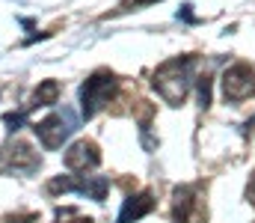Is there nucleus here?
I'll use <instances>...</instances> for the list:
<instances>
[{"label":"nucleus","instance_id":"obj_1","mask_svg":"<svg viewBox=\"0 0 255 223\" xmlns=\"http://www.w3.org/2000/svg\"><path fill=\"white\" fill-rule=\"evenodd\" d=\"M151 86L157 89V95L166 104H172V107L181 104L193 86V57H175V60H166L163 66H157Z\"/></svg>","mask_w":255,"mask_h":223},{"label":"nucleus","instance_id":"obj_2","mask_svg":"<svg viewBox=\"0 0 255 223\" xmlns=\"http://www.w3.org/2000/svg\"><path fill=\"white\" fill-rule=\"evenodd\" d=\"M116 89H119V80H116L113 72L101 69V72L89 74L86 83L80 86V113H83V119H92L116 95Z\"/></svg>","mask_w":255,"mask_h":223},{"label":"nucleus","instance_id":"obj_3","mask_svg":"<svg viewBox=\"0 0 255 223\" xmlns=\"http://www.w3.org/2000/svg\"><path fill=\"white\" fill-rule=\"evenodd\" d=\"M33 131H36V137H39V143L48 149V152H54V149H60L77 131V116H74V110L71 107H63V110H54V113H48L45 119H39L36 125H33Z\"/></svg>","mask_w":255,"mask_h":223},{"label":"nucleus","instance_id":"obj_4","mask_svg":"<svg viewBox=\"0 0 255 223\" xmlns=\"http://www.w3.org/2000/svg\"><path fill=\"white\" fill-rule=\"evenodd\" d=\"M107 188H110V182L104 176H57L48 185L51 194H83L95 203H101L107 197Z\"/></svg>","mask_w":255,"mask_h":223},{"label":"nucleus","instance_id":"obj_5","mask_svg":"<svg viewBox=\"0 0 255 223\" xmlns=\"http://www.w3.org/2000/svg\"><path fill=\"white\" fill-rule=\"evenodd\" d=\"M223 95L226 101H244L255 95V72L247 63H235L223 74Z\"/></svg>","mask_w":255,"mask_h":223},{"label":"nucleus","instance_id":"obj_6","mask_svg":"<svg viewBox=\"0 0 255 223\" xmlns=\"http://www.w3.org/2000/svg\"><path fill=\"white\" fill-rule=\"evenodd\" d=\"M63 164L71 170V173H86V170H95L101 164V152L92 140H77L74 146L65 149Z\"/></svg>","mask_w":255,"mask_h":223},{"label":"nucleus","instance_id":"obj_7","mask_svg":"<svg viewBox=\"0 0 255 223\" xmlns=\"http://www.w3.org/2000/svg\"><path fill=\"white\" fill-rule=\"evenodd\" d=\"M0 167L15 170V173H33V170L39 167V155L33 152L30 143L15 140L12 146H6L3 152H0Z\"/></svg>","mask_w":255,"mask_h":223},{"label":"nucleus","instance_id":"obj_8","mask_svg":"<svg viewBox=\"0 0 255 223\" xmlns=\"http://www.w3.org/2000/svg\"><path fill=\"white\" fill-rule=\"evenodd\" d=\"M151 209H154V197H151L148 191L133 194V197H128L125 203H122V212H119L116 223H136L139 218H145Z\"/></svg>","mask_w":255,"mask_h":223},{"label":"nucleus","instance_id":"obj_9","mask_svg":"<svg viewBox=\"0 0 255 223\" xmlns=\"http://www.w3.org/2000/svg\"><path fill=\"white\" fill-rule=\"evenodd\" d=\"M57 98H60V83H57V80H42V83L36 86L33 104H30L27 110H33V107H51V104H57Z\"/></svg>","mask_w":255,"mask_h":223},{"label":"nucleus","instance_id":"obj_10","mask_svg":"<svg viewBox=\"0 0 255 223\" xmlns=\"http://www.w3.org/2000/svg\"><path fill=\"white\" fill-rule=\"evenodd\" d=\"M193 209V191L190 188H178L175 191V223H187Z\"/></svg>","mask_w":255,"mask_h":223},{"label":"nucleus","instance_id":"obj_11","mask_svg":"<svg viewBox=\"0 0 255 223\" xmlns=\"http://www.w3.org/2000/svg\"><path fill=\"white\" fill-rule=\"evenodd\" d=\"M57 223H92V218H80L74 209H60L57 212Z\"/></svg>","mask_w":255,"mask_h":223},{"label":"nucleus","instance_id":"obj_12","mask_svg":"<svg viewBox=\"0 0 255 223\" xmlns=\"http://www.w3.org/2000/svg\"><path fill=\"white\" fill-rule=\"evenodd\" d=\"M27 113H30V110H18V113H6V116H3V125H6L9 131H18V128L24 125V119H27Z\"/></svg>","mask_w":255,"mask_h":223},{"label":"nucleus","instance_id":"obj_13","mask_svg":"<svg viewBox=\"0 0 255 223\" xmlns=\"http://www.w3.org/2000/svg\"><path fill=\"white\" fill-rule=\"evenodd\" d=\"M199 104H202V107L211 104V77H208V74L199 77Z\"/></svg>","mask_w":255,"mask_h":223},{"label":"nucleus","instance_id":"obj_14","mask_svg":"<svg viewBox=\"0 0 255 223\" xmlns=\"http://www.w3.org/2000/svg\"><path fill=\"white\" fill-rule=\"evenodd\" d=\"M151 3H160V0H125V3H122V12H130V9H142V6H151Z\"/></svg>","mask_w":255,"mask_h":223},{"label":"nucleus","instance_id":"obj_15","mask_svg":"<svg viewBox=\"0 0 255 223\" xmlns=\"http://www.w3.org/2000/svg\"><path fill=\"white\" fill-rule=\"evenodd\" d=\"M27 221H36V215H9V223H27Z\"/></svg>","mask_w":255,"mask_h":223},{"label":"nucleus","instance_id":"obj_16","mask_svg":"<svg viewBox=\"0 0 255 223\" xmlns=\"http://www.w3.org/2000/svg\"><path fill=\"white\" fill-rule=\"evenodd\" d=\"M193 6H181V12H178V18H184V21H190V24H196V15L190 12Z\"/></svg>","mask_w":255,"mask_h":223},{"label":"nucleus","instance_id":"obj_17","mask_svg":"<svg viewBox=\"0 0 255 223\" xmlns=\"http://www.w3.org/2000/svg\"><path fill=\"white\" fill-rule=\"evenodd\" d=\"M250 197L255 200V176H253V182H250Z\"/></svg>","mask_w":255,"mask_h":223}]
</instances>
